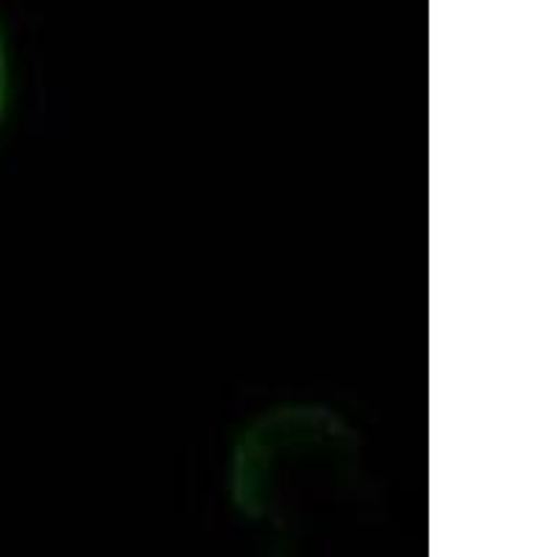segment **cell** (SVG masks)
<instances>
[{
    "instance_id": "6da1fadb",
    "label": "cell",
    "mask_w": 557,
    "mask_h": 557,
    "mask_svg": "<svg viewBox=\"0 0 557 557\" xmlns=\"http://www.w3.org/2000/svg\"><path fill=\"white\" fill-rule=\"evenodd\" d=\"M362 446L326 407H282L237 437L232 502L251 524L293 532L357 494Z\"/></svg>"
},
{
    "instance_id": "7a4b0ae2",
    "label": "cell",
    "mask_w": 557,
    "mask_h": 557,
    "mask_svg": "<svg viewBox=\"0 0 557 557\" xmlns=\"http://www.w3.org/2000/svg\"><path fill=\"white\" fill-rule=\"evenodd\" d=\"M9 103V53H7V39H3V32H0V121L7 114Z\"/></svg>"
}]
</instances>
